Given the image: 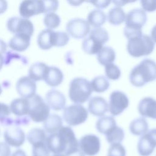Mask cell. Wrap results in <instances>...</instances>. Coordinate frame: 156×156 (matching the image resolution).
I'll return each mask as SVG.
<instances>
[{"mask_svg":"<svg viewBox=\"0 0 156 156\" xmlns=\"http://www.w3.org/2000/svg\"><path fill=\"white\" fill-rule=\"evenodd\" d=\"M46 143L49 151L53 154L67 155L79 148L75 133L68 126H62L57 132L47 136Z\"/></svg>","mask_w":156,"mask_h":156,"instance_id":"cell-1","label":"cell"},{"mask_svg":"<svg viewBox=\"0 0 156 156\" xmlns=\"http://www.w3.org/2000/svg\"><path fill=\"white\" fill-rule=\"evenodd\" d=\"M156 80V62L145 58L135 66L129 74L130 83L136 87H141Z\"/></svg>","mask_w":156,"mask_h":156,"instance_id":"cell-2","label":"cell"},{"mask_svg":"<svg viewBox=\"0 0 156 156\" xmlns=\"http://www.w3.org/2000/svg\"><path fill=\"white\" fill-rule=\"evenodd\" d=\"M93 90L90 81L83 77H77L72 79L69 85L68 96L74 104H83L88 101Z\"/></svg>","mask_w":156,"mask_h":156,"instance_id":"cell-3","label":"cell"},{"mask_svg":"<svg viewBox=\"0 0 156 156\" xmlns=\"http://www.w3.org/2000/svg\"><path fill=\"white\" fill-rule=\"evenodd\" d=\"M154 48L155 42L151 37L143 34L129 38L127 43L128 53L135 58L150 55Z\"/></svg>","mask_w":156,"mask_h":156,"instance_id":"cell-4","label":"cell"},{"mask_svg":"<svg viewBox=\"0 0 156 156\" xmlns=\"http://www.w3.org/2000/svg\"><path fill=\"white\" fill-rule=\"evenodd\" d=\"M147 21L146 12L141 9H135L129 11L126 16V26L124 35L127 38L142 34V27Z\"/></svg>","mask_w":156,"mask_h":156,"instance_id":"cell-5","label":"cell"},{"mask_svg":"<svg viewBox=\"0 0 156 156\" xmlns=\"http://www.w3.org/2000/svg\"><path fill=\"white\" fill-rule=\"evenodd\" d=\"M108 40V33L105 29L101 27L95 28L90 32L88 37L83 39L82 48L87 54H97Z\"/></svg>","mask_w":156,"mask_h":156,"instance_id":"cell-6","label":"cell"},{"mask_svg":"<svg viewBox=\"0 0 156 156\" xmlns=\"http://www.w3.org/2000/svg\"><path fill=\"white\" fill-rule=\"evenodd\" d=\"M63 110V119L69 126H76L83 124L88 116V110L80 104H71Z\"/></svg>","mask_w":156,"mask_h":156,"instance_id":"cell-7","label":"cell"},{"mask_svg":"<svg viewBox=\"0 0 156 156\" xmlns=\"http://www.w3.org/2000/svg\"><path fill=\"white\" fill-rule=\"evenodd\" d=\"M29 99V118L35 122H44L50 115V107L40 95L36 94Z\"/></svg>","mask_w":156,"mask_h":156,"instance_id":"cell-8","label":"cell"},{"mask_svg":"<svg viewBox=\"0 0 156 156\" xmlns=\"http://www.w3.org/2000/svg\"><path fill=\"white\" fill-rule=\"evenodd\" d=\"M108 111L113 116L121 115L129 105V100L126 93L119 90L112 92L109 96Z\"/></svg>","mask_w":156,"mask_h":156,"instance_id":"cell-9","label":"cell"},{"mask_svg":"<svg viewBox=\"0 0 156 156\" xmlns=\"http://www.w3.org/2000/svg\"><path fill=\"white\" fill-rule=\"evenodd\" d=\"M69 35L76 39L85 38L90 32V24L83 19L76 18L70 20L66 25Z\"/></svg>","mask_w":156,"mask_h":156,"instance_id":"cell-10","label":"cell"},{"mask_svg":"<svg viewBox=\"0 0 156 156\" xmlns=\"http://www.w3.org/2000/svg\"><path fill=\"white\" fill-rule=\"evenodd\" d=\"M156 147V128L142 135L137 144V151L141 156L151 155Z\"/></svg>","mask_w":156,"mask_h":156,"instance_id":"cell-11","label":"cell"},{"mask_svg":"<svg viewBox=\"0 0 156 156\" xmlns=\"http://www.w3.org/2000/svg\"><path fill=\"white\" fill-rule=\"evenodd\" d=\"M7 27L9 31L14 34H25L32 36L34 27L32 23L28 19L20 17H12L7 23Z\"/></svg>","mask_w":156,"mask_h":156,"instance_id":"cell-12","label":"cell"},{"mask_svg":"<svg viewBox=\"0 0 156 156\" xmlns=\"http://www.w3.org/2000/svg\"><path fill=\"white\" fill-rule=\"evenodd\" d=\"M79 149L86 155L94 156L101 149L100 138L94 134H87L78 141Z\"/></svg>","mask_w":156,"mask_h":156,"instance_id":"cell-13","label":"cell"},{"mask_svg":"<svg viewBox=\"0 0 156 156\" xmlns=\"http://www.w3.org/2000/svg\"><path fill=\"white\" fill-rule=\"evenodd\" d=\"M15 87L17 93L22 98L30 99L36 94V82L28 76L21 77L17 80Z\"/></svg>","mask_w":156,"mask_h":156,"instance_id":"cell-14","label":"cell"},{"mask_svg":"<svg viewBox=\"0 0 156 156\" xmlns=\"http://www.w3.org/2000/svg\"><path fill=\"white\" fill-rule=\"evenodd\" d=\"M19 13L21 17L25 18L43 13L41 0H23L20 5Z\"/></svg>","mask_w":156,"mask_h":156,"instance_id":"cell-15","label":"cell"},{"mask_svg":"<svg viewBox=\"0 0 156 156\" xmlns=\"http://www.w3.org/2000/svg\"><path fill=\"white\" fill-rule=\"evenodd\" d=\"M26 135L24 132L20 128L15 126L7 129L4 132L5 142L10 146L20 147L25 142Z\"/></svg>","mask_w":156,"mask_h":156,"instance_id":"cell-16","label":"cell"},{"mask_svg":"<svg viewBox=\"0 0 156 156\" xmlns=\"http://www.w3.org/2000/svg\"><path fill=\"white\" fill-rule=\"evenodd\" d=\"M45 101L54 111H60L65 107L66 98L60 91L55 89L49 90L45 96Z\"/></svg>","mask_w":156,"mask_h":156,"instance_id":"cell-17","label":"cell"},{"mask_svg":"<svg viewBox=\"0 0 156 156\" xmlns=\"http://www.w3.org/2000/svg\"><path fill=\"white\" fill-rule=\"evenodd\" d=\"M88 109L93 116L101 117L108 111V105L104 98L96 96L89 99Z\"/></svg>","mask_w":156,"mask_h":156,"instance_id":"cell-18","label":"cell"},{"mask_svg":"<svg viewBox=\"0 0 156 156\" xmlns=\"http://www.w3.org/2000/svg\"><path fill=\"white\" fill-rule=\"evenodd\" d=\"M138 113L144 118L156 119V100L151 97H145L138 105Z\"/></svg>","mask_w":156,"mask_h":156,"instance_id":"cell-19","label":"cell"},{"mask_svg":"<svg viewBox=\"0 0 156 156\" xmlns=\"http://www.w3.org/2000/svg\"><path fill=\"white\" fill-rule=\"evenodd\" d=\"M10 112L17 116H23L29 115L30 109V99L19 98L13 99L9 105Z\"/></svg>","mask_w":156,"mask_h":156,"instance_id":"cell-20","label":"cell"},{"mask_svg":"<svg viewBox=\"0 0 156 156\" xmlns=\"http://www.w3.org/2000/svg\"><path fill=\"white\" fill-rule=\"evenodd\" d=\"M63 78V74L60 68L54 66H48L43 81L48 86L55 87L62 83Z\"/></svg>","mask_w":156,"mask_h":156,"instance_id":"cell-21","label":"cell"},{"mask_svg":"<svg viewBox=\"0 0 156 156\" xmlns=\"http://www.w3.org/2000/svg\"><path fill=\"white\" fill-rule=\"evenodd\" d=\"M30 36L25 34H15L10 39L9 46L13 51L23 52L30 45Z\"/></svg>","mask_w":156,"mask_h":156,"instance_id":"cell-22","label":"cell"},{"mask_svg":"<svg viewBox=\"0 0 156 156\" xmlns=\"http://www.w3.org/2000/svg\"><path fill=\"white\" fill-rule=\"evenodd\" d=\"M54 32L52 29H44L39 34L37 43L42 50H48L54 46Z\"/></svg>","mask_w":156,"mask_h":156,"instance_id":"cell-23","label":"cell"},{"mask_svg":"<svg viewBox=\"0 0 156 156\" xmlns=\"http://www.w3.org/2000/svg\"><path fill=\"white\" fill-rule=\"evenodd\" d=\"M45 132L49 134L57 132L63 126V119L57 114H51L43 122Z\"/></svg>","mask_w":156,"mask_h":156,"instance_id":"cell-24","label":"cell"},{"mask_svg":"<svg viewBox=\"0 0 156 156\" xmlns=\"http://www.w3.org/2000/svg\"><path fill=\"white\" fill-rule=\"evenodd\" d=\"M48 66L43 62H36L29 68L28 76L35 82L43 80Z\"/></svg>","mask_w":156,"mask_h":156,"instance_id":"cell-25","label":"cell"},{"mask_svg":"<svg viewBox=\"0 0 156 156\" xmlns=\"http://www.w3.org/2000/svg\"><path fill=\"white\" fill-rule=\"evenodd\" d=\"M129 128L132 134L140 136L148 131L149 125L147 121L144 117H140L132 121L129 124Z\"/></svg>","mask_w":156,"mask_h":156,"instance_id":"cell-26","label":"cell"},{"mask_svg":"<svg viewBox=\"0 0 156 156\" xmlns=\"http://www.w3.org/2000/svg\"><path fill=\"white\" fill-rule=\"evenodd\" d=\"M99 63L102 66L113 63L116 59L115 50L110 46H103L97 54Z\"/></svg>","mask_w":156,"mask_h":156,"instance_id":"cell-27","label":"cell"},{"mask_svg":"<svg viewBox=\"0 0 156 156\" xmlns=\"http://www.w3.org/2000/svg\"><path fill=\"white\" fill-rule=\"evenodd\" d=\"M27 141L32 146L46 143L47 138L46 132L40 128H33L30 129L26 136Z\"/></svg>","mask_w":156,"mask_h":156,"instance_id":"cell-28","label":"cell"},{"mask_svg":"<svg viewBox=\"0 0 156 156\" xmlns=\"http://www.w3.org/2000/svg\"><path fill=\"white\" fill-rule=\"evenodd\" d=\"M126 13L121 7H115L111 9L107 14L108 23L113 26H118L125 21Z\"/></svg>","mask_w":156,"mask_h":156,"instance_id":"cell-29","label":"cell"},{"mask_svg":"<svg viewBox=\"0 0 156 156\" xmlns=\"http://www.w3.org/2000/svg\"><path fill=\"white\" fill-rule=\"evenodd\" d=\"M115 118L110 116H104L99 118L96 122V128L98 132L105 135L108 132L116 126Z\"/></svg>","mask_w":156,"mask_h":156,"instance_id":"cell-30","label":"cell"},{"mask_svg":"<svg viewBox=\"0 0 156 156\" xmlns=\"http://www.w3.org/2000/svg\"><path fill=\"white\" fill-rule=\"evenodd\" d=\"M107 17L105 13L100 9L91 11L87 16V22L91 26L98 28L102 26L106 21Z\"/></svg>","mask_w":156,"mask_h":156,"instance_id":"cell-31","label":"cell"},{"mask_svg":"<svg viewBox=\"0 0 156 156\" xmlns=\"http://www.w3.org/2000/svg\"><path fill=\"white\" fill-rule=\"evenodd\" d=\"M92 90L96 93H103L110 87V82L104 76L94 77L90 82Z\"/></svg>","mask_w":156,"mask_h":156,"instance_id":"cell-32","label":"cell"},{"mask_svg":"<svg viewBox=\"0 0 156 156\" xmlns=\"http://www.w3.org/2000/svg\"><path fill=\"white\" fill-rule=\"evenodd\" d=\"M105 138L109 144L121 143L124 138V132L123 129L117 125L110 129L105 135Z\"/></svg>","mask_w":156,"mask_h":156,"instance_id":"cell-33","label":"cell"},{"mask_svg":"<svg viewBox=\"0 0 156 156\" xmlns=\"http://www.w3.org/2000/svg\"><path fill=\"white\" fill-rule=\"evenodd\" d=\"M60 22L61 20L60 16L54 12L47 13L43 18L44 24L49 29H54L58 27Z\"/></svg>","mask_w":156,"mask_h":156,"instance_id":"cell-34","label":"cell"},{"mask_svg":"<svg viewBox=\"0 0 156 156\" xmlns=\"http://www.w3.org/2000/svg\"><path fill=\"white\" fill-rule=\"evenodd\" d=\"M105 66V75L107 78L112 80H116L119 79L121 72L119 68L115 64L112 63L107 64Z\"/></svg>","mask_w":156,"mask_h":156,"instance_id":"cell-35","label":"cell"},{"mask_svg":"<svg viewBox=\"0 0 156 156\" xmlns=\"http://www.w3.org/2000/svg\"><path fill=\"white\" fill-rule=\"evenodd\" d=\"M69 40V37L67 32H54V45L56 47H63L67 44Z\"/></svg>","mask_w":156,"mask_h":156,"instance_id":"cell-36","label":"cell"},{"mask_svg":"<svg viewBox=\"0 0 156 156\" xmlns=\"http://www.w3.org/2000/svg\"><path fill=\"white\" fill-rule=\"evenodd\" d=\"M125 147L119 143L111 144L108 150L107 156H126Z\"/></svg>","mask_w":156,"mask_h":156,"instance_id":"cell-37","label":"cell"},{"mask_svg":"<svg viewBox=\"0 0 156 156\" xmlns=\"http://www.w3.org/2000/svg\"><path fill=\"white\" fill-rule=\"evenodd\" d=\"M50 152L46 143L32 146V156H50Z\"/></svg>","mask_w":156,"mask_h":156,"instance_id":"cell-38","label":"cell"},{"mask_svg":"<svg viewBox=\"0 0 156 156\" xmlns=\"http://www.w3.org/2000/svg\"><path fill=\"white\" fill-rule=\"evenodd\" d=\"M41 1L44 13L54 12L58 8V0H41Z\"/></svg>","mask_w":156,"mask_h":156,"instance_id":"cell-39","label":"cell"},{"mask_svg":"<svg viewBox=\"0 0 156 156\" xmlns=\"http://www.w3.org/2000/svg\"><path fill=\"white\" fill-rule=\"evenodd\" d=\"M142 9L148 12L156 10V0H140Z\"/></svg>","mask_w":156,"mask_h":156,"instance_id":"cell-40","label":"cell"},{"mask_svg":"<svg viewBox=\"0 0 156 156\" xmlns=\"http://www.w3.org/2000/svg\"><path fill=\"white\" fill-rule=\"evenodd\" d=\"M11 112L9 105L0 102V122H2L10 115Z\"/></svg>","mask_w":156,"mask_h":156,"instance_id":"cell-41","label":"cell"},{"mask_svg":"<svg viewBox=\"0 0 156 156\" xmlns=\"http://www.w3.org/2000/svg\"><path fill=\"white\" fill-rule=\"evenodd\" d=\"M112 0H92V4L95 7L98 9H102L107 8L111 3Z\"/></svg>","mask_w":156,"mask_h":156,"instance_id":"cell-42","label":"cell"},{"mask_svg":"<svg viewBox=\"0 0 156 156\" xmlns=\"http://www.w3.org/2000/svg\"><path fill=\"white\" fill-rule=\"evenodd\" d=\"M11 154L10 146L5 142H0V156H10Z\"/></svg>","mask_w":156,"mask_h":156,"instance_id":"cell-43","label":"cell"},{"mask_svg":"<svg viewBox=\"0 0 156 156\" xmlns=\"http://www.w3.org/2000/svg\"><path fill=\"white\" fill-rule=\"evenodd\" d=\"M137 0H112V2L116 6L122 7L127 4L136 2Z\"/></svg>","mask_w":156,"mask_h":156,"instance_id":"cell-44","label":"cell"},{"mask_svg":"<svg viewBox=\"0 0 156 156\" xmlns=\"http://www.w3.org/2000/svg\"><path fill=\"white\" fill-rule=\"evenodd\" d=\"M7 2L6 0H0V14L4 13L7 9Z\"/></svg>","mask_w":156,"mask_h":156,"instance_id":"cell-45","label":"cell"},{"mask_svg":"<svg viewBox=\"0 0 156 156\" xmlns=\"http://www.w3.org/2000/svg\"><path fill=\"white\" fill-rule=\"evenodd\" d=\"M67 2L72 6H79L83 2V0H66Z\"/></svg>","mask_w":156,"mask_h":156,"instance_id":"cell-46","label":"cell"},{"mask_svg":"<svg viewBox=\"0 0 156 156\" xmlns=\"http://www.w3.org/2000/svg\"><path fill=\"white\" fill-rule=\"evenodd\" d=\"M7 50V44L4 41L0 39V54L2 55Z\"/></svg>","mask_w":156,"mask_h":156,"instance_id":"cell-47","label":"cell"},{"mask_svg":"<svg viewBox=\"0 0 156 156\" xmlns=\"http://www.w3.org/2000/svg\"><path fill=\"white\" fill-rule=\"evenodd\" d=\"M65 155L66 156H85V155L79 149V148H78L76 151Z\"/></svg>","mask_w":156,"mask_h":156,"instance_id":"cell-48","label":"cell"},{"mask_svg":"<svg viewBox=\"0 0 156 156\" xmlns=\"http://www.w3.org/2000/svg\"><path fill=\"white\" fill-rule=\"evenodd\" d=\"M10 156H27L26 154V152L21 149H18L16 151H15Z\"/></svg>","mask_w":156,"mask_h":156,"instance_id":"cell-49","label":"cell"},{"mask_svg":"<svg viewBox=\"0 0 156 156\" xmlns=\"http://www.w3.org/2000/svg\"><path fill=\"white\" fill-rule=\"evenodd\" d=\"M151 37L152 40L156 43V24L152 27L151 32Z\"/></svg>","mask_w":156,"mask_h":156,"instance_id":"cell-50","label":"cell"},{"mask_svg":"<svg viewBox=\"0 0 156 156\" xmlns=\"http://www.w3.org/2000/svg\"><path fill=\"white\" fill-rule=\"evenodd\" d=\"M3 64H4V57H3L2 55L0 54V70L2 68Z\"/></svg>","mask_w":156,"mask_h":156,"instance_id":"cell-51","label":"cell"},{"mask_svg":"<svg viewBox=\"0 0 156 156\" xmlns=\"http://www.w3.org/2000/svg\"><path fill=\"white\" fill-rule=\"evenodd\" d=\"M52 156H66L64 154H54Z\"/></svg>","mask_w":156,"mask_h":156,"instance_id":"cell-52","label":"cell"},{"mask_svg":"<svg viewBox=\"0 0 156 156\" xmlns=\"http://www.w3.org/2000/svg\"><path fill=\"white\" fill-rule=\"evenodd\" d=\"M91 0H83V2H89V3H91Z\"/></svg>","mask_w":156,"mask_h":156,"instance_id":"cell-53","label":"cell"},{"mask_svg":"<svg viewBox=\"0 0 156 156\" xmlns=\"http://www.w3.org/2000/svg\"><path fill=\"white\" fill-rule=\"evenodd\" d=\"M2 87H1V86L0 85V95L2 94Z\"/></svg>","mask_w":156,"mask_h":156,"instance_id":"cell-54","label":"cell"}]
</instances>
